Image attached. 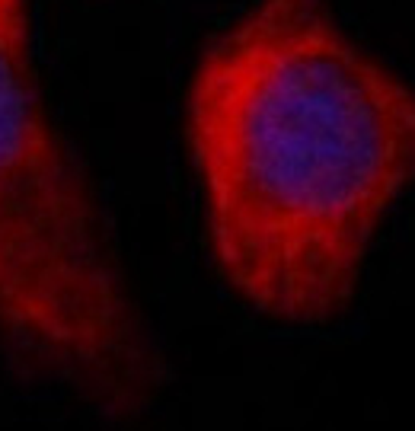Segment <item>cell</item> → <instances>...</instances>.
Here are the masks:
<instances>
[{"instance_id": "obj_1", "label": "cell", "mask_w": 415, "mask_h": 431, "mask_svg": "<svg viewBox=\"0 0 415 431\" xmlns=\"http://www.w3.org/2000/svg\"><path fill=\"white\" fill-rule=\"evenodd\" d=\"M185 138L223 284L278 326L336 323L415 182V86L329 0H255L198 55Z\"/></svg>"}, {"instance_id": "obj_2", "label": "cell", "mask_w": 415, "mask_h": 431, "mask_svg": "<svg viewBox=\"0 0 415 431\" xmlns=\"http://www.w3.org/2000/svg\"><path fill=\"white\" fill-rule=\"evenodd\" d=\"M0 354L109 418H138L163 386L99 198L45 103L29 0H0Z\"/></svg>"}]
</instances>
